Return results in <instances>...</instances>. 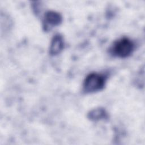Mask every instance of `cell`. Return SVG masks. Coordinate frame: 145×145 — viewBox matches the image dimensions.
Masks as SVG:
<instances>
[{"mask_svg": "<svg viewBox=\"0 0 145 145\" xmlns=\"http://www.w3.org/2000/svg\"><path fill=\"white\" fill-rule=\"evenodd\" d=\"M64 45L63 39L59 34L54 35L52 39L49 52L51 55H57L63 49Z\"/></svg>", "mask_w": 145, "mask_h": 145, "instance_id": "cell-4", "label": "cell"}, {"mask_svg": "<svg viewBox=\"0 0 145 145\" xmlns=\"http://www.w3.org/2000/svg\"><path fill=\"white\" fill-rule=\"evenodd\" d=\"M89 118L93 121H97L106 117V113L103 109H96L89 113Z\"/></svg>", "mask_w": 145, "mask_h": 145, "instance_id": "cell-5", "label": "cell"}, {"mask_svg": "<svg viewBox=\"0 0 145 145\" xmlns=\"http://www.w3.org/2000/svg\"><path fill=\"white\" fill-rule=\"evenodd\" d=\"M134 48L133 42L128 38H121L113 44L111 48L112 54L119 58H126L130 56Z\"/></svg>", "mask_w": 145, "mask_h": 145, "instance_id": "cell-2", "label": "cell"}, {"mask_svg": "<svg viewBox=\"0 0 145 145\" xmlns=\"http://www.w3.org/2000/svg\"><path fill=\"white\" fill-rule=\"evenodd\" d=\"M106 79L105 76L98 73H91L85 78L83 90L86 93H93L101 90L104 87Z\"/></svg>", "mask_w": 145, "mask_h": 145, "instance_id": "cell-1", "label": "cell"}, {"mask_svg": "<svg viewBox=\"0 0 145 145\" xmlns=\"http://www.w3.org/2000/svg\"><path fill=\"white\" fill-rule=\"evenodd\" d=\"M62 22V17L58 13L54 11L47 12L44 18V28L48 30L50 27L58 25Z\"/></svg>", "mask_w": 145, "mask_h": 145, "instance_id": "cell-3", "label": "cell"}]
</instances>
